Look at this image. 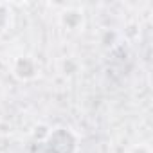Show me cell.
I'll return each instance as SVG.
<instances>
[{
	"label": "cell",
	"instance_id": "1",
	"mask_svg": "<svg viewBox=\"0 0 153 153\" xmlns=\"http://www.w3.org/2000/svg\"><path fill=\"white\" fill-rule=\"evenodd\" d=\"M43 146L49 153H76L78 149V135L67 126L51 128Z\"/></svg>",
	"mask_w": 153,
	"mask_h": 153
},
{
	"label": "cell",
	"instance_id": "6",
	"mask_svg": "<svg viewBox=\"0 0 153 153\" xmlns=\"http://www.w3.org/2000/svg\"><path fill=\"white\" fill-rule=\"evenodd\" d=\"M128 153H151V148H149V144L140 142V144H133L128 149Z\"/></svg>",
	"mask_w": 153,
	"mask_h": 153
},
{
	"label": "cell",
	"instance_id": "5",
	"mask_svg": "<svg viewBox=\"0 0 153 153\" xmlns=\"http://www.w3.org/2000/svg\"><path fill=\"white\" fill-rule=\"evenodd\" d=\"M49 131H51V128H47V126L40 124V126H36V128H34V131H33V139H34V140H38V142H43V140L47 139Z\"/></svg>",
	"mask_w": 153,
	"mask_h": 153
},
{
	"label": "cell",
	"instance_id": "3",
	"mask_svg": "<svg viewBox=\"0 0 153 153\" xmlns=\"http://www.w3.org/2000/svg\"><path fill=\"white\" fill-rule=\"evenodd\" d=\"M59 24L67 31H81L85 25V13L78 7H67L59 15Z\"/></svg>",
	"mask_w": 153,
	"mask_h": 153
},
{
	"label": "cell",
	"instance_id": "2",
	"mask_svg": "<svg viewBox=\"0 0 153 153\" xmlns=\"http://www.w3.org/2000/svg\"><path fill=\"white\" fill-rule=\"evenodd\" d=\"M11 72L16 79L20 81H33L36 76L40 74V67H38V61L29 56V54H22V56H16L13 65H11Z\"/></svg>",
	"mask_w": 153,
	"mask_h": 153
},
{
	"label": "cell",
	"instance_id": "4",
	"mask_svg": "<svg viewBox=\"0 0 153 153\" xmlns=\"http://www.w3.org/2000/svg\"><path fill=\"white\" fill-rule=\"evenodd\" d=\"M11 20H13V11L7 4L0 2V33H4L9 29L11 25Z\"/></svg>",
	"mask_w": 153,
	"mask_h": 153
}]
</instances>
